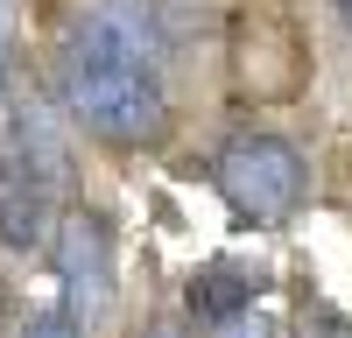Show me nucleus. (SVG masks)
Masks as SVG:
<instances>
[{
	"mask_svg": "<svg viewBox=\"0 0 352 338\" xmlns=\"http://www.w3.org/2000/svg\"><path fill=\"white\" fill-rule=\"evenodd\" d=\"M64 113L106 148H155L169 127V36L148 0H92L56 43Z\"/></svg>",
	"mask_w": 352,
	"mask_h": 338,
	"instance_id": "nucleus-1",
	"label": "nucleus"
},
{
	"mask_svg": "<svg viewBox=\"0 0 352 338\" xmlns=\"http://www.w3.org/2000/svg\"><path fill=\"white\" fill-rule=\"evenodd\" d=\"M50 261H56V289H64V310L92 331L113 296H120V240H113V218L92 205H71L64 225L50 240Z\"/></svg>",
	"mask_w": 352,
	"mask_h": 338,
	"instance_id": "nucleus-3",
	"label": "nucleus"
},
{
	"mask_svg": "<svg viewBox=\"0 0 352 338\" xmlns=\"http://www.w3.org/2000/svg\"><path fill=\"white\" fill-rule=\"evenodd\" d=\"M261 282L254 268H240V261H204L190 282H184V310H190V324H204V331H226V324H240L247 310H261Z\"/></svg>",
	"mask_w": 352,
	"mask_h": 338,
	"instance_id": "nucleus-5",
	"label": "nucleus"
},
{
	"mask_svg": "<svg viewBox=\"0 0 352 338\" xmlns=\"http://www.w3.org/2000/svg\"><path fill=\"white\" fill-rule=\"evenodd\" d=\"M21 338H85V324L71 317L64 303H56V310H36V317L21 324Z\"/></svg>",
	"mask_w": 352,
	"mask_h": 338,
	"instance_id": "nucleus-7",
	"label": "nucleus"
},
{
	"mask_svg": "<svg viewBox=\"0 0 352 338\" xmlns=\"http://www.w3.org/2000/svg\"><path fill=\"white\" fill-rule=\"evenodd\" d=\"M64 197H71V183H56L50 169L0 148V254H50L56 225L71 212Z\"/></svg>",
	"mask_w": 352,
	"mask_h": 338,
	"instance_id": "nucleus-4",
	"label": "nucleus"
},
{
	"mask_svg": "<svg viewBox=\"0 0 352 338\" xmlns=\"http://www.w3.org/2000/svg\"><path fill=\"white\" fill-rule=\"evenodd\" d=\"M317 338H352V324L338 317V310H331V303H317Z\"/></svg>",
	"mask_w": 352,
	"mask_h": 338,
	"instance_id": "nucleus-9",
	"label": "nucleus"
},
{
	"mask_svg": "<svg viewBox=\"0 0 352 338\" xmlns=\"http://www.w3.org/2000/svg\"><path fill=\"white\" fill-rule=\"evenodd\" d=\"M212 338H282V324H275V317H261V310H247L240 324H226V331H212Z\"/></svg>",
	"mask_w": 352,
	"mask_h": 338,
	"instance_id": "nucleus-8",
	"label": "nucleus"
},
{
	"mask_svg": "<svg viewBox=\"0 0 352 338\" xmlns=\"http://www.w3.org/2000/svg\"><path fill=\"white\" fill-rule=\"evenodd\" d=\"M141 338H184V331H176V324H155V331H141Z\"/></svg>",
	"mask_w": 352,
	"mask_h": 338,
	"instance_id": "nucleus-10",
	"label": "nucleus"
},
{
	"mask_svg": "<svg viewBox=\"0 0 352 338\" xmlns=\"http://www.w3.org/2000/svg\"><path fill=\"white\" fill-rule=\"evenodd\" d=\"M338 21H345V28H352V0H338Z\"/></svg>",
	"mask_w": 352,
	"mask_h": 338,
	"instance_id": "nucleus-11",
	"label": "nucleus"
},
{
	"mask_svg": "<svg viewBox=\"0 0 352 338\" xmlns=\"http://www.w3.org/2000/svg\"><path fill=\"white\" fill-rule=\"evenodd\" d=\"M14 43H21V14L14 0H0V113L14 106Z\"/></svg>",
	"mask_w": 352,
	"mask_h": 338,
	"instance_id": "nucleus-6",
	"label": "nucleus"
},
{
	"mask_svg": "<svg viewBox=\"0 0 352 338\" xmlns=\"http://www.w3.org/2000/svg\"><path fill=\"white\" fill-rule=\"evenodd\" d=\"M212 190L226 197V212L240 225L275 233V225H289L310 205V162H303V148L289 134L247 127V134H232L212 155Z\"/></svg>",
	"mask_w": 352,
	"mask_h": 338,
	"instance_id": "nucleus-2",
	"label": "nucleus"
}]
</instances>
